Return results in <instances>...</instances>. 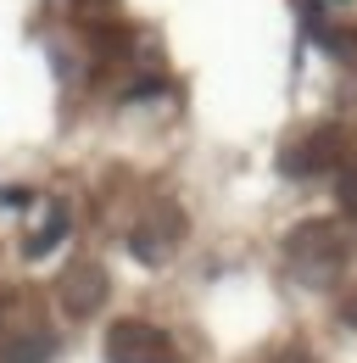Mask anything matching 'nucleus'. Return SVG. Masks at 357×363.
Returning a JSON list of instances; mask_svg holds the SVG:
<instances>
[{
  "label": "nucleus",
  "mask_w": 357,
  "mask_h": 363,
  "mask_svg": "<svg viewBox=\"0 0 357 363\" xmlns=\"http://www.w3.org/2000/svg\"><path fill=\"white\" fill-rule=\"evenodd\" d=\"M106 363H178V352L157 324L118 318V324L106 330Z\"/></svg>",
  "instance_id": "2"
},
{
  "label": "nucleus",
  "mask_w": 357,
  "mask_h": 363,
  "mask_svg": "<svg viewBox=\"0 0 357 363\" xmlns=\"http://www.w3.org/2000/svg\"><path fill=\"white\" fill-rule=\"evenodd\" d=\"M178 240H184V213L168 207V201L151 207V213L129 229V252L140 257V263H168V257L178 252Z\"/></svg>",
  "instance_id": "3"
},
{
  "label": "nucleus",
  "mask_w": 357,
  "mask_h": 363,
  "mask_svg": "<svg viewBox=\"0 0 357 363\" xmlns=\"http://www.w3.org/2000/svg\"><path fill=\"white\" fill-rule=\"evenodd\" d=\"M290 363H312V358H290Z\"/></svg>",
  "instance_id": "9"
},
{
  "label": "nucleus",
  "mask_w": 357,
  "mask_h": 363,
  "mask_svg": "<svg viewBox=\"0 0 357 363\" xmlns=\"http://www.w3.org/2000/svg\"><path fill=\"white\" fill-rule=\"evenodd\" d=\"M285 257H290L296 279L329 285L341 274V263H346V235H341V224H329V218H312V224H302L285 240Z\"/></svg>",
  "instance_id": "1"
},
{
  "label": "nucleus",
  "mask_w": 357,
  "mask_h": 363,
  "mask_svg": "<svg viewBox=\"0 0 357 363\" xmlns=\"http://www.w3.org/2000/svg\"><path fill=\"white\" fill-rule=\"evenodd\" d=\"M341 318H346V324H357V296L346 302V308H341Z\"/></svg>",
  "instance_id": "8"
},
{
  "label": "nucleus",
  "mask_w": 357,
  "mask_h": 363,
  "mask_svg": "<svg viewBox=\"0 0 357 363\" xmlns=\"http://www.w3.org/2000/svg\"><path fill=\"white\" fill-rule=\"evenodd\" d=\"M106 269L95 263V257H79V263H67L62 269V279H56V296H62V308H67V318H89L101 313V302H106Z\"/></svg>",
  "instance_id": "4"
},
{
  "label": "nucleus",
  "mask_w": 357,
  "mask_h": 363,
  "mask_svg": "<svg viewBox=\"0 0 357 363\" xmlns=\"http://www.w3.org/2000/svg\"><path fill=\"white\" fill-rule=\"evenodd\" d=\"M56 358V335L50 330H28V335H11L0 347V363H50Z\"/></svg>",
  "instance_id": "6"
},
{
  "label": "nucleus",
  "mask_w": 357,
  "mask_h": 363,
  "mask_svg": "<svg viewBox=\"0 0 357 363\" xmlns=\"http://www.w3.org/2000/svg\"><path fill=\"white\" fill-rule=\"evenodd\" d=\"M62 235H67V213H50V218H45V224L28 235V246H23V252H28V257H45V252H50Z\"/></svg>",
  "instance_id": "7"
},
{
  "label": "nucleus",
  "mask_w": 357,
  "mask_h": 363,
  "mask_svg": "<svg viewBox=\"0 0 357 363\" xmlns=\"http://www.w3.org/2000/svg\"><path fill=\"white\" fill-rule=\"evenodd\" d=\"M335 151H341V140H335V129H318V135L296 140V145H285V174L290 179H307V174H324V168H335Z\"/></svg>",
  "instance_id": "5"
}]
</instances>
